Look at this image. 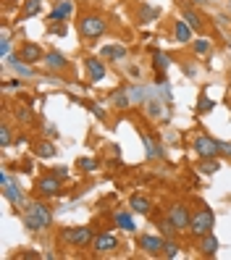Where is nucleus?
<instances>
[{
	"mask_svg": "<svg viewBox=\"0 0 231 260\" xmlns=\"http://www.w3.org/2000/svg\"><path fill=\"white\" fill-rule=\"evenodd\" d=\"M21 221L29 232H45V229L53 226V210L48 203H29L21 213Z\"/></svg>",
	"mask_w": 231,
	"mask_h": 260,
	"instance_id": "obj_1",
	"label": "nucleus"
},
{
	"mask_svg": "<svg viewBox=\"0 0 231 260\" xmlns=\"http://www.w3.org/2000/svg\"><path fill=\"white\" fill-rule=\"evenodd\" d=\"M76 29H79V35L87 42H92V40H97L108 32V19L103 13H82V19L76 21Z\"/></svg>",
	"mask_w": 231,
	"mask_h": 260,
	"instance_id": "obj_2",
	"label": "nucleus"
},
{
	"mask_svg": "<svg viewBox=\"0 0 231 260\" xmlns=\"http://www.w3.org/2000/svg\"><path fill=\"white\" fill-rule=\"evenodd\" d=\"M213 223H215V213L210 208H200L194 216H192V221H189V234L194 239L205 237V234L213 232Z\"/></svg>",
	"mask_w": 231,
	"mask_h": 260,
	"instance_id": "obj_3",
	"label": "nucleus"
},
{
	"mask_svg": "<svg viewBox=\"0 0 231 260\" xmlns=\"http://www.w3.org/2000/svg\"><path fill=\"white\" fill-rule=\"evenodd\" d=\"M60 239L66 244H71V247H87V244H92V239H95V232H92L89 226H71V229L60 232Z\"/></svg>",
	"mask_w": 231,
	"mask_h": 260,
	"instance_id": "obj_4",
	"label": "nucleus"
},
{
	"mask_svg": "<svg viewBox=\"0 0 231 260\" xmlns=\"http://www.w3.org/2000/svg\"><path fill=\"white\" fill-rule=\"evenodd\" d=\"M192 150L197 152L200 158H218V155H221V145H218V140H213V137H208V134L194 137Z\"/></svg>",
	"mask_w": 231,
	"mask_h": 260,
	"instance_id": "obj_5",
	"label": "nucleus"
},
{
	"mask_svg": "<svg viewBox=\"0 0 231 260\" xmlns=\"http://www.w3.org/2000/svg\"><path fill=\"white\" fill-rule=\"evenodd\" d=\"M16 53H19V58L24 60V63L37 66V63H42V60H45V53H48V50H42V45L26 40V42H21V48H19Z\"/></svg>",
	"mask_w": 231,
	"mask_h": 260,
	"instance_id": "obj_6",
	"label": "nucleus"
},
{
	"mask_svg": "<svg viewBox=\"0 0 231 260\" xmlns=\"http://www.w3.org/2000/svg\"><path fill=\"white\" fill-rule=\"evenodd\" d=\"M168 218L174 221V226L179 229V232H189L192 213H189V208L184 205V203H174L171 208H168Z\"/></svg>",
	"mask_w": 231,
	"mask_h": 260,
	"instance_id": "obj_7",
	"label": "nucleus"
},
{
	"mask_svg": "<svg viewBox=\"0 0 231 260\" xmlns=\"http://www.w3.org/2000/svg\"><path fill=\"white\" fill-rule=\"evenodd\" d=\"M35 187H37V194H42V197H58L60 194V179L53 176V174L40 176Z\"/></svg>",
	"mask_w": 231,
	"mask_h": 260,
	"instance_id": "obj_8",
	"label": "nucleus"
},
{
	"mask_svg": "<svg viewBox=\"0 0 231 260\" xmlns=\"http://www.w3.org/2000/svg\"><path fill=\"white\" fill-rule=\"evenodd\" d=\"M92 250H95L97 255H108V252H113L118 250V239L116 234H95V239H92Z\"/></svg>",
	"mask_w": 231,
	"mask_h": 260,
	"instance_id": "obj_9",
	"label": "nucleus"
},
{
	"mask_svg": "<svg viewBox=\"0 0 231 260\" xmlns=\"http://www.w3.org/2000/svg\"><path fill=\"white\" fill-rule=\"evenodd\" d=\"M84 66H87V74H89V79L92 82H103L105 79V74H108V69H105V60L97 55H89V58H84Z\"/></svg>",
	"mask_w": 231,
	"mask_h": 260,
	"instance_id": "obj_10",
	"label": "nucleus"
},
{
	"mask_svg": "<svg viewBox=\"0 0 231 260\" xmlns=\"http://www.w3.org/2000/svg\"><path fill=\"white\" fill-rule=\"evenodd\" d=\"M42 63H45V69H48V71H66V69L71 66L69 58L60 53V50H48V53H45Z\"/></svg>",
	"mask_w": 231,
	"mask_h": 260,
	"instance_id": "obj_11",
	"label": "nucleus"
},
{
	"mask_svg": "<svg viewBox=\"0 0 231 260\" xmlns=\"http://www.w3.org/2000/svg\"><path fill=\"white\" fill-rule=\"evenodd\" d=\"M140 247H142L147 255L158 257V255L166 252V242H163L160 237H150V234H145V237H140Z\"/></svg>",
	"mask_w": 231,
	"mask_h": 260,
	"instance_id": "obj_12",
	"label": "nucleus"
},
{
	"mask_svg": "<svg viewBox=\"0 0 231 260\" xmlns=\"http://www.w3.org/2000/svg\"><path fill=\"white\" fill-rule=\"evenodd\" d=\"M129 50L124 48V45H103L100 48V58L103 60H113V63H118V60H126Z\"/></svg>",
	"mask_w": 231,
	"mask_h": 260,
	"instance_id": "obj_13",
	"label": "nucleus"
},
{
	"mask_svg": "<svg viewBox=\"0 0 231 260\" xmlns=\"http://www.w3.org/2000/svg\"><path fill=\"white\" fill-rule=\"evenodd\" d=\"M71 13H74V3H71V0H63V3H58V6L50 11L48 21H50V24H60V21H66Z\"/></svg>",
	"mask_w": 231,
	"mask_h": 260,
	"instance_id": "obj_14",
	"label": "nucleus"
},
{
	"mask_svg": "<svg viewBox=\"0 0 231 260\" xmlns=\"http://www.w3.org/2000/svg\"><path fill=\"white\" fill-rule=\"evenodd\" d=\"M174 40L181 42V45L192 42V40H194V29L184 21V19H176V24H174Z\"/></svg>",
	"mask_w": 231,
	"mask_h": 260,
	"instance_id": "obj_15",
	"label": "nucleus"
},
{
	"mask_svg": "<svg viewBox=\"0 0 231 260\" xmlns=\"http://www.w3.org/2000/svg\"><path fill=\"white\" fill-rule=\"evenodd\" d=\"M3 197L11 203V205H24V192H21V187L16 184V181H8V184H3Z\"/></svg>",
	"mask_w": 231,
	"mask_h": 260,
	"instance_id": "obj_16",
	"label": "nucleus"
},
{
	"mask_svg": "<svg viewBox=\"0 0 231 260\" xmlns=\"http://www.w3.org/2000/svg\"><path fill=\"white\" fill-rule=\"evenodd\" d=\"M181 19L187 21V24L194 29V32H203V29H205V21H203V16H200V13H197L192 6H184V8H181Z\"/></svg>",
	"mask_w": 231,
	"mask_h": 260,
	"instance_id": "obj_17",
	"label": "nucleus"
},
{
	"mask_svg": "<svg viewBox=\"0 0 231 260\" xmlns=\"http://www.w3.org/2000/svg\"><path fill=\"white\" fill-rule=\"evenodd\" d=\"M215 252H218V239H215V234H205V237H200V255H205V257H213Z\"/></svg>",
	"mask_w": 231,
	"mask_h": 260,
	"instance_id": "obj_18",
	"label": "nucleus"
},
{
	"mask_svg": "<svg viewBox=\"0 0 231 260\" xmlns=\"http://www.w3.org/2000/svg\"><path fill=\"white\" fill-rule=\"evenodd\" d=\"M6 60H8V66H11L13 71H16L19 76H35V66L24 63V60L19 58V53H16V55H8Z\"/></svg>",
	"mask_w": 231,
	"mask_h": 260,
	"instance_id": "obj_19",
	"label": "nucleus"
},
{
	"mask_svg": "<svg viewBox=\"0 0 231 260\" xmlns=\"http://www.w3.org/2000/svg\"><path fill=\"white\" fill-rule=\"evenodd\" d=\"M129 208L134 213H140V216H147V213L152 210V203L147 200L145 194H131V200H129Z\"/></svg>",
	"mask_w": 231,
	"mask_h": 260,
	"instance_id": "obj_20",
	"label": "nucleus"
},
{
	"mask_svg": "<svg viewBox=\"0 0 231 260\" xmlns=\"http://www.w3.org/2000/svg\"><path fill=\"white\" fill-rule=\"evenodd\" d=\"M113 221H116L118 229H124V232H129V234L137 232V223H134V218H131V213H126V210H118L116 216H113Z\"/></svg>",
	"mask_w": 231,
	"mask_h": 260,
	"instance_id": "obj_21",
	"label": "nucleus"
},
{
	"mask_svg": "<svg viewBox=\"0 0 231 260\" xmlns=\"http://www.w3.org/2000/svg\"><path fill=\"white\" fill-rule=\"evenodd\" d=\"M113 105H116V108L118 111H124V108H129V105H131V95H129V87H118L116 89V92H113Z\"/></svg>",
	"mask_w": 231,
	"mask_h": 260,
	"instance_id": "obj_22",
	"label": "nucleus"
},
{
	"mask_svg": "<svg viewBox=\"0 0 231 260\" xmlns=\"http://www.w3.org/2000/svg\"><path fill=\"white\" fill-rule=\"evenodd\" d=\"M145 155L147 158H166V150L152 140V137H145Z\"/></svg>",
	"mask_w": 231,
	"mask_h": 260,
	"instance_id": "obj_23",
	"label": "nucleus"
},
{
	"mask_svg": "<svg viewBox=\"0 0 231 260\" xmlns=\"http://www.w3.org/2000/svg\"><path fill=\"white\" fill-rule=\"evenodd\" d=\"M168 66H171V55L160 53V50L152 53V69H155L158 74H160V71H168Z\"/></svg>",
	"mask_w": 231,
	"mask_h": 260,
	"instance_id": "obj_24",
	"label": "nucleus"
},
{
	"mask_svg": "<svg viewBox=\"0 0 231 260\" xmlns=\"http://www.w3.org/2000/svg\"><path fill=\"white\" fill-rule=\"evenodd\" d=\"M42 3L45 0H24V8H21V19H32L42 11Z\"/></svg>",
	"mask_w": 231,
	"mask_h": 260,
	"instance_id": "obj_25",
	"label": "nucleus"
},
{
	"mask_svg": "<svg viewBox=\"0 0 231 260\" xmlns=\"http://www.w3.org/2000/svg\"><path fill=\"white\" fill-rule=\"evenodd\" d=\"M35 155H37V158H55V147H53V142H48V140L37 142V145H35Z\"/></svg>",
	"mask_w": 231,
	"mask_h": 260,
	"instance_id": "obj_26",
	"label": "nucleus"
},
{
	"mask_svg": "<svg viewBox=\"0 0 231 260\" xmlns=\"http://www.w3.org/2000/svg\"><path fill=\"white\" fill-rule=\"evenodd\" d=\"M13 116H16V121H21V124H29V121H32V108L24 103H16L13 105Z\"/></svg>",
	"mask_w": 231,
	"mask_h": 260,
	"instance_id": "obj_27",
	"label": "nucleus"
},
{
	"mask_svg": "<svg viewBox=\"0 0 231 260\" xmlns=\"http://www.w3.org/2000/svg\"><path fill=\"white\" fill-rule=\"evenodd\" d=\"M158 16H160V11L152 8V6H142L140 8V24H152Z\"/></svg>",
	"mask_w": 231,
	"mask_h": 260,
	"instance_id": "obj_28",
	"label": "nucleus"
},
{
	"mask_svg": "<svg viewBox=\"0 0 231 260\" xmlns=\"http://www.w3.org/2000/svg\"><path fill=\"white\" fill-rule=\"evenodd\" d=\"M158 229H160V234H163L166 239H174V237L179 234V229L174 226V221H171V218H168V216H166V218L160 221V226H158Z\"/></svg>",
	"mask_w": 231,
	"mask_h": 260,
	"instance_id": "obj_29",
	"label": "nucleus"
},
{
	"mask_svg": "<svg viewBox=\"0 0 231 260\" xmlns=\"http://www.w3.org/2000/svg\"><path fill=\"white\" fill-rule=\"evenodd\" d=\"M197 168H200V174H215V171L221 168V163L215 160V158H203Z\"/></svg>",
	"mask_w": 231,
	"mask_h": 260,
	"instance_id": "obj_30",
	"label": "nucleus"
},
{
	"mask_svg": "<svg viewBox=\"0 0 231 260\" xmlns=\"http://www.w3.org/2000/svg\"><path fill=\"white\" fill-rule=\"evenodd\" d=\"M210 40H205V37H200V40H192V50L197 53V55H208L210 53Z\"/></svg>",
	"mask_w": 231,
	"mask_h": 260,
	"instance_id": "obj_31",
	"label": "nucleus"
},
{
	"mask_svg": "<svg viewBox=\"0 0 231 260\" xmlns=\"http://www.w3.org/2000/svg\"><path fill=\"white\" fill-rule=\"evenodd\" d=\"M145 111H147V116H150V118H158V116L163 113V103L152 98V100H147V103H145Z\"/></svg>",
	"mask_w": 231,
	"mask_h": 260,
	"instance_id": "obj_32",
	"label": "nucleus"
},
{
	"mask_svg": "<svg viewBox=\"0 0 231 260\" xmlns=\"http://www.w3.org/2000/svg\"><path fill=\"white\" fill-rule=\"evenodd\" d=\"M13 145V132L8 124H0V147H11Z\"/></svg>",
	"mask_w": 231,
	"mask_h": 260,
	"instance_id": "obj_33",
	"label": "nucleus"
},
{
	"mask_svg": "<svg viewBox=\"0 0 231 260\" xmlns=\"http://www.w3.org/2000/svg\"><path fill=\"white\" fill-rule=\"evenodd\" d=\"M76 166H79V171H84V174H95L97 171V163L92 160V158H79V160H76Z\"/></svg>",
	"mask_w": 231,
	"mask_h": 260,
	"instance_id": "obj_34",
	"label": "nucleus"
},
{
	"mask_svg": "<svg viewBox=\"0 0 231 260\" xmlns=\"http://www.w3.org/2000/svg\"><path fill=\"white\" fill-rule=\"evenodd\" d=\"M213 111V100L205 98V95H200V103H197V113L203 116V113H210Z\"/></svg>",
	"mask_w": 231,
	"mask_h": 260,
	"instance_id": "obj_35",
	"label": "nucleus"
},
{
	"mask_svg": "<svg viewBox=\"0 0 231 260\" xmlns=\"http://www.w3.org/2000/svg\"><path fill=\"white\" fill-rule=\"evenodd\" d=\"M11 55V37H8V32H3V40H0V58H8Z\"/></svg>",
	"mask_w": 231,
	"mask_h": 260,
	"instance_id": "obj_36",
	"label": "nucleus"
},
{
	"mask_svg": "<svg viewBox=\"0 0 231 260\" xmlns=\"http://www.w3.org/2000/svg\"><path fill=\"white\" fill-rule=\"evenodd\" d=\"M166 257H176L179 255V244L174 242V239H166V252H163Z\"/></svg>",
	"mask_w": 231,
	"mask_h": 260,
	"instance_id": "obj_37",
	"label": "nucleus"
},
{
	"mask_svg": "<svg viewBox=\"0 0 231 260\" xmlns=\"http://www.w3.org/2000/svg\"><path fill=\"white\" fill-rule=\"evenodd\" d=\"M129 95H131V103H140V100H145V89L142 87H129Z\"/></svg>",
	"mask_w": 231,
	"mask_h": 260,
	"instance_id": "obj_38",
	"label": "nucleus"
},
{
	"mask_svg": "<svg viewBox=\"0 0 231 260\" xmlns=\"http://www.w3.org/2000/svg\"><path fill=\"white\" fill-rule=\"evenodd\" d=\"M87 105H89V111H92V113H95V116H97L100 121H105V118H108V113H105V111L100 108V105H95V103H87Z\"/></svg>",
	"mask_w": 231,
	"mask_h": 260,
	"instance_id": "obj_39",
	"label": "nucleus"
},
{
	"mask_svg": "<svg viewBox=\"0 0 231 260\" xmlns=\"http://www.w3.org/2000/svg\"><path fill=\"white\" fill-rule=\"evenodd\" d=\"M53 176H58L60 181H63V179L69 176V168H63V166H58V168H53Z\"/></svg>",
	"mask_w": 231,
	"mask_h": 260,
	"instance_id": "obj_40",
	"label": "nucleus"
},
{
	"mask_svg": "<svg viewBox=\"0 0 231 260\" xmlns=\"http://www.w3.org/2000/svg\"><path fill=\"white\" fill-rule=\"evenodd\" d=\"M221 145V155H228L231 158V142H218Z\"/></svg>",
	"mask_w": 231,
	"mask_h": 260,
	"instance_id": "obj_41",
	"label": "nucleus"
},
{
	"mask_svg": "<svg viewBox=\"0 0 231 260\" xmlns=\"http://www.w3.org/2000/svg\"><path fill=\"white\" fill-rule=\"evenodd\" d=\"M50 32H53V35H66V26H63V21H60L58 26H53Z\"/></svg>",
	"mask_w": 231,
	"mask_h": 260,
	"instance_id": "obj_42",
	"label": "nucleus"
},
{
	"mask_svg": "<svg viewBox=\"0 0 231 260\" xmlns=\"http://www.w3.org/2000/svg\"><path fill=\"white\" fill-rule=\"evenodd\" d=\"M192 3H197V6H205V3H208V0H192Z\"/></svg>",
	"mask_w": 231,
	"mask_h": 260,
	"instance_id": "obj_43",
	"label": "nucleus"
},
{
	"mask_svg": "<svg viewBox=\"0 0 231 260\" xmlns=\"http://www.w3.org/2000/svg\"><path fill=\"white\" fill-rule=\"evenodd\" d=\"M228 3H231V0H228Z\"/></svg>",
	"mask_w": 231,
	"mask_h": 260,
	"instance_id": "obj_44",
	"label": "nucleus"
}]
</instances>
